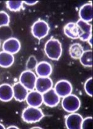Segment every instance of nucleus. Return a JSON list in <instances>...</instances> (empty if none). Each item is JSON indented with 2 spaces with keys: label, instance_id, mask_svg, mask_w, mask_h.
<instances>
[{
  "label": "nucleus",
  "instance_id": "29",
  "mask_svg": "<svg viewBox=\"0 0 93 129\" xmlns=\"http://www.w3.org/2000/svg\"><path fill=\"white\" fill-rule=\"evenodd\" d=\"M0 128H3V129L5 128V126H4L3 124H2L1 123H0Z\"/></svg>",
  "mask_w": 93,
  "mask_h": 129
},
{
  "label": "nucleus",
  "instance_id": "15",
  "mask_svg": "<svg viewBox=\"0 0 93 129\" xmlns=\"http://www.w3.org/2000/svg\"><path fill=\"white\" fill-rule=\"evenodd\" d=\"M14 98L13 87L8 83H3L0 85V101L9 102Z\"/></svg>",
  "mask_w": 93,
  "mask_h": 129
},
{
  "label": "nucleus",
  "instance_id": "22",
  "mask_svg": "<svg viewBox=\"0 0 93 129\" xmlns=\"http://www.w3.org/2000/svg\"><path fill=\"white\" fill-rule=\"evenodd\" d=\"M37 60L36 57L34 55H31L29 57L27 61L26 62V67L27 70H36V67H37Z\"/></svg>",
  "mask_w": 93,
  "mask_h": 129
},
{
  "label": "nucleus",
  "instance_id": "19",
  "mask_svg": "<svg viewBox=\"0 0 93 129\" xmlns=\"http://www.w3.org/2000/svg\"><path fill=\"white\" fill-rule=\"evenodd\" d=\"M84 51L83 46L79 43H74L70 46L69 54L72 58L79 60Z\"/></svg>",
  "mask_w": 93,
  "mask_h": 129
},
{
  "label": "nucleus",
  "instance_id": "28",
  "mask_svg": "<svg viewBox=\"0 0 93 129\" xmlns=\"http://www.w3.org/2000/svg\"><path fill=\"white\" fill-rule=\"evenodd\" d=\"M8 129H9V128H17L18 129L19 127H17V126H15V125H11V126H9V127L7 128Z\"/></svg>",
  "mask_w": 93,
  "mask_h": 129
},
{
  "label": "nucleus",
  "instance_id": "8",
  "mask_svg": "<svg viewBox=\"0 0 93 129\" xmlns=\"http://www.w3.org/2000/svg\"><path fill=\"white\" fill-rule=\"evenodd\" d=\"M42 97L43 103L50 107H56L60 102V98L53 88L43 93Z\"/></svg>",
  "mask_w": 93,
  "mask_h": 129
},
{
  "label": "nucleus",
  "instance_id": "14",
  "mask_svg": "<svg viewBox=\"0 0 93 129\" xmlns=\"http://www.w3.org/2000/svg\"><path fill=\"white\" fill-rule=\"evenodd\" d=\"M79 26L82 32L81 36L79 37V39L81 41L86 42L90 37L92 36V25L89 22H85L82 20H78L76 22Z\"/></svg>",
  "mask_w": 93,
  "mask_h": 129
},
{
  "label": "nucleus",
  "instance_id": "7",
  "mask_svg": "<svg viewBox=\"0 0 93 129\" xmlns=\"http://www.w3.org/2000/svg\"><path fill=\"white\" fill-rule=\"evenodd\" d=\"M83 118L78 113L73 112L65 118V125L68 129H81Z\"/></svg>",
  "mask_w": 93,
  "mask_h": 129
},
{
  "label": "nucleus",
  "instance_id": "31",
  "mask_svg": "<svg viewBox=\"0 0 93 129\" xmlns=\"http://www.w3.org/2000/svg\"><path fill=\"white\" fill-rule=\"evenodd\" d=\"M0 47H1V41H0Z\"/></svg>",
  "mask_w": 93,
  "mask_h": 129
},
{
  "label": "nucleus",
  "instance_id": "26",
  "mask_svg": "<svg viewBox=\"0 0 93 129\" xmlns=\"http://www.w3.org/2000/svg\"><path fill=\"white\" fill-rule=\"evenodd\" d=\"M23 2L24 4L28 5V6H34V5H36L37 3H38L39 1H23Z\"/></svg>",
  "mask_w": 93,
  "mask_h": 129
},
{
  "label": "nucleus",
  "instance_id": "23",
  "mask_svg": "<svg viewBox=\"0 0 93 129\" xmlns=\"http://www.w3.org/2000/svg\"><path fill=\"white\" fill-rule=\"evenodd\" d=\"M10 23V17L6 12L0 11V27L8 26Z\"/></svg>",
  "mask_w": 93,
  "mask_h": 129
},
{
  "label": "nucleus",
  "instance_id": "5",
  "mask_svg": "<svg viewBox=\"0 0 93 129\" xmlns=\"http://www.w3.org/2000/svg\"><path fill=\"white\" fill-rule=\"evenodd\" d=\"M36 80V74L30 70L24 71L19 76V83L27 89L28 91L34 90Z\"/></svg>",
  "mask_w": 93,
  "mask_h": 129
},
{
  "label": "nucleus",
  "instance_id": "27",
  "mask_svg": "<svg viewBox=\"0 0 93 129\" xmlns=\"http://www.w3.org/2000/svg\"><path fill=\"white\" fill-rule=\"evenodd\" d=\"M92 36H91V37H90L89 38V39L87 40V42H88V43H89V44L90 45V46L91 47H92Z\"/></svg>",
  "mask_w": 93,
  "mask_h": 129
},
{
  "label": "nucleus",
  "instance_id": "25",
  "mask_svg": "<svg viewBox=\"0 0 93 129\" xmlns=\"http://www.w3.org/2000/svg\"><path fill=\"white\" fill-rule=\"evenodd\" d=\"M92 120V117H87L83 119V122L81 123V129L87 128L89 127V125H91V122Z\"/></svg>",
  "mask_w": 93,
  "mask_h": 129
},
{
  "label": "nucleus",
  "instance_id": "6",
  "mask_svg": "<svg viewBox=\"0 0 93 129\" xmlns=\"http://www.w3.org/2000/svg\"><path fill=\"white\" fill-rule=\"evenodd\" d=\"M54 90L60 98H63L64 97L71 94L73 86L71 83L68 80H61L58 81L55 84Z\"/></svg>",
  "mask_w": 93,
  "mask_h": 129
},
{
  "label": "nucleus",
  "instance_id": "3",
  "mask_svg": "<svg viewBox=\"0 0 93 129\" xmlns=\"http://www.w3.org/2000/svg\"><path fill=\"white\" fill-rule=\"evenodd\" d=\"M50 31V27L46 21L39 19L32 24L31 33L35 38L41 40L48 36Z\"/></svg>",
  "mask_w": 93,
  "mask_h": 129
},
{
  "label": "nucleus",
  "instance_id": "12",
  "mask_svg": "<svg viewBox=\"0 0 93 129\" xmlns=\"http://www.w3.org/2000/svg\"><path fill=\"white\" fill-rule=\"evenodd\" d=\"M25 101L29 106L39 107L43 104L42 94L37 91L32 90L28 93Z\"/></svg>",
  "mask_w": 93,
  "mask_h": 129
},
{
  "label": "nucleus",
  "instance_id": "4",
  "mask_svg": "<svg viewBox=\"0 0 93 129\" xmlns=\"http://www.w3.org/2000/svg\"><path fill=\"white\" fill-rule=\"evenodd\" d=\"M63 109L68 113L76 112L81 107V101L75 94H70L63 98L61 102Z\"/></svg>",
  "mask_w": 93,
  "mask_h": 129
},
{
  "label": "nucleus",
  "instance_id": "20",
  "mask_svg": "<svg viewBox=\"0 0 93 129\" xmlns=\"http://www.w3.org/2000/svg\"><path fill=\"white\" fill-rule=\"evenodd\" d=\"M79 61L83 66L85 67H92V50H87L84 51Z\"/></svg>",
  "mask_w": 93,
  "mask_h": 129
},
{
  "label": "nucleus",
  "instance_id": "2",
  "mask_svg": "<svg viewBox=\"0 0 93 129\" xmlns=\"http://www.w3.org/2000/svg\"><path fill=\"white\" fill-rule=\"evenodd\" d=\"M45 116L42 111L39 107L29 106L22 111V119L24 122L34 123L40 122Z\"/></svg>",
  "mask_w": 93,
  "mask_h": 129
},
{
  "label": "nucleus",
  "instance_id": "13",
  "mask_svg": "<svg viewBox=\"0 0 93 129\" xmlns=\"http://www.w3.org/2000/svg\"><path fill=\"white\" fill-rule=\"evenodd\" d=\"M14 98L17 101L22 102L26 99L28 94V89L19 82L14 83L13 86Z\"/></svg>",
  "mask_w": 93,
  "mask_h": 129
},
{
  "label": "nucleus",
  "instance_id": "18",
  "mask_svg": "<svg viewBox=\"0 0 93 129\" xmlns=\"http://www.w3.org/2000/svg\"><path fill=\"white\" fill-rule=\"evenodd\" d=\"M14 63V56L8 52H0V67L3 68H9Z\"/></svg>",
  "mask_w": 93,
  "mask_h": 129
},
{
  "label": "nucleus",
  "instance_id": "9",
  "mask_svg": "<svg viewBox=\"0 0 93 129\" xmlns=\"http://www.w3.org/2000/svg\"><path fill=\"white\" fill-rule=\"evenodd\" d=\"M2 48L5 52L14 55L18 53L21 50V42L17 39L11 37L4 42Z\"/></svg>",
  "mask_w": 93,
  "mask_h": 129
},
{
  "label": "nucleus",
  "instance_id": "17",
  "mask_svg": "<svg viewBox=\"0 0 93 129\" xmlns=\"http://www.w3.org/2000/svg\"><path fill=\"white\" fill-rule=\"evenodd\" d=\"M52 67L50 63L47 61H40L37 64L36 68V74L39 77H47L52 73Z\"/></svg>",
  "mask_w": 93,
  "mask_h": 129
},
{
  "label": "nucleus",
  "instance_id": "24",
  "mask_svg": "<svg viewBox=\"0 0 93 129\" xmlns=\"http://www.w3.org/2000/svg\"><path fill=\"white\" fill-rule=\"evenodd\" d=\"M92 78L87 79L84 83V91L90 97H92Z\"/></svg>",
  "mask_w": 93,
  "mask_h": 129
},
{
  "label": "nucleus",
  "instance_id": "1",
  "mask_svg": "<svg viewBox=\"0 0 93 129\" xmlns=\"http://www.w3.org/2000/svg\"><path fill=\"white\" fill-rule=\"evenodd\" d=\"M44 51L48 58L57 61L61 57L62 54L61 42L56 39H50L45 43Z\"/></svg>",
  "mask_w": 93,
  "mask_h": 129
},
{
  "label": "nucleus",
  "instance_id": "21",
  "mask_svg": "<svg viewBox=\"0 0 93 129\" xmlns=\"http://www.w3.org/2000/svg\"><path fill=\"white\" fill-rule=\"evenodd\" d=\"M22 1H8L6 2V7L11 11L17 12L21 9L23 6Z\"/></svg>",
  "mask_w": 93,
  "mask_h": 129
},
{
  "label": "nucleus",
  "instance_id": "10",
  "mask_svg": "<svg viewBox=\"0 0 93 129\" xmlns=\"http://www.w3.org/2000/svg\"><path fill=\"white\" fill-rule=\"evenodd\" d=\"M52 87H53V81L49 76L47 77L39 76V78H37L35 89L38 92L43 94L52 89Z\"/></svg>",
  "mask_w": 93,
  "mask_h": 129
},
{
  "label": "nucleus",
  "instance_id": "16",
  "mask_svg": "<svg viewBox=\"0 0 93 129\" xmlns=\"http://www.w3.org/2000/svg\"><path fill=\"white\" fill-rule=\"evenodd\" d=\"M79 17L80 20L89 22L92 20V3H86L80 8L79 11Z\"/></svg>",
  "mask_w": 93,
  "mask_h": 129
},
{
  "label": "nucleus",
  "instance_id": "30",
  "mask_svg": "<svg viewBox=\"0 0 93 129\" xmlns=\"http://www.w3.org/2000/svg\"><path fill=\"white\" fill-rule=\"evenodd\" d=\"M31 128H42V127H31Z\"/></svg>",
  "mask_w": 93,
  "mask_h": 129
},
{
  "label": "nucleus",
  "instance_id": "11",
  "mask_svg": "<svg viewBox=\"0 0 93 129\" xmlns=\"http://www.w3.org/2000/svg\"><path fill=\"white\" fill-rule=\"evenodd\" d=\"M64 34L71 39H78L82 34L81 29L76 22H69L63 28Z\"/></svg>",
  "mask_w": 93,
  "mask_h": 129
}]
</instances>
